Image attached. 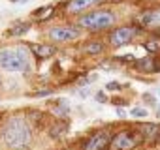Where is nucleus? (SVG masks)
<instances>
[{
  "label": "nucleus",
  "instance_id": "obj_6",
  "mask_svg": "<svg viewBox=\"0 0 160 150\" xmlns=\"http://www.w3.org/2000/svg\"><path fill=\"white\" fill-rule=\"evenodd\" d=\"M47 36L57 41V43H66V41H72V40H77L79 38V26H55L47 32Z\"/></svg>",
  "mask_w": 160,
  "mask_h": 150
},
{
  "label": "nucleus",
  "instance_id": "obj_15",
  "mask_svg": "<svg viewBox=\"0 0 160 150\" xmlns=\"http://www.w3.org/2000/svg\"><path fill=\"white\" fill-rule=\"evenodd\" d=\"M104 43L102 41H87L85 43V53L87 54H100V53H104Z\"/></svg>",
  "mask_w": 160,
  "mask_h": 150
},
{
  "label": "nucleus",
  "instance_id": "obj_13",
  "mask_svg": "<svg viewBox=\"0 0 160 150\" xmlns=\"http://www.w3.org/2000/svg\"><path fill=\"white\" fill-rule=\"evenodd\" d=\"M136 68L139 69V71H156V69H160L158 66H156V60L154 58H141V60H138L136 62Z\"/></svg>",
  "mask_w": 160,
  "mask_h": 150
},
{
  "label": "nucleus",
  "instance_id": "obj_17",
  "mask_svg": "<svg viewBox=\"0 0 160 150\" xmlns=\"http://www.w3.org/2000/svg\"><path fill=\"white\" fill-rule=\"evenodd\" d=\"M143 47H145L149 53H158V51H160V38H151Z\"/></svg>",
  "mask_w": 160,
  "mask_h": 150
},
{
  "label": "nucleus",
  "instance_id": "obj_20",
  "mask_svg": "<svg viewBox=\"0 0 160 150\" xmlns=\"http://www.w3.org/2000/svg\"><path fill=\"white\" fill-rule=\"evenodd\" d=\"M106 88H108V90H121V85H119V83H108Z\"/></svg>",
  "mask_w": 160,
  "mask_h": 150
},
{
  "label": "nucleus",
  "instance_id": "obj_19",
  "mask_svg": "<svg viewBox=\"0 0 160 150\" xmlns=\"http://www.w3.org/2000/svg\"><path fill=\"white\" fill-rule=\"evenodd\" d=\"M68 111H70V109H68V103H66L64 100H60V101H58V107L55 109V113H57V115H60V116H66V115H68Z\"/></svg>",
  "mask_w": 160,
  "mask_h": 150
},
{
  "label": "nucleus",
  "instance_id": "obj_14",
  "mask_svg": "<svg viewBox=\"0 0 160 150\" xmlns=\"http://www.w3.org/2000/svg\"><path fill=\"white\" fill-rule=\"evenodd\" d=\"M92 2H94V0H70L68 10H70V12H73V13H77V12H83V10H87V8H89Z\"/></svg>",
  "mask_w": 160,
  "mask_h": 150
},
{
  "label": "nucleus",
  "instance_id": "obj_10",
  "mask_svg": "<svg viewBox=\"0 0 160 150\" xmlns=\"http://www.w3.org/2000/svg\"><path fill=\"white\" fill-rule=\"evenodd\" d=\"M68 133V124L64 120H57L53 126H49V137L55 141H60L62 137H66Z\"/></svg>",
  "mask_w": 160,
  "mask_h": 150
},
{
  "label": "nucleus",
  "instance_id": "obj_3",
  "mask_svg": "<svg viewBox=\"0 0 160 150\" xmlns=\"http://www.w3.org/2000/svg\"><path fill=\"white\" fill-rule=\"evenodd\" d=\"M113 23H115V15L111 12H108V10H96V12H91V13H85V15L79 17L77 26L96 32V30L109 28Z\"/></svg>",
  "mask_w": 160,
  "mask_h": 150
},
{
  "label": "nucleus",
  "instance_id": "obj_18",
  "mask_svg": "<svg viewBox=\"0 0 160 150\" xmlns=\"http://www.w3.org/2000/svg\"><path fill=\"white\" fill-rule=\"evenodd\" d=\"M130 115H132L134 118H147V116H149V111L143 109V107H134V109L130 111Z\"/></svg>",
  "mask_w": 160,
  "mask_h": 150
},
{
  "label": "nucleus",
  "instance_id": "obj_24",
  "mask_svg": "<svg viewBox=\"0 0 160 150\" xmlns=\"http://www.w3.org/2000/svg\"><path fill=\"white\" fill-rule=\"evenodd\" d=\"M158 141H160V139H158Z\"/></svg>",
  "mask_w": 160,
  "mask_h": 150
},
{
  "label": "nucleus",
  "instance_id": "obj_12",
  "mask_svg": "<svg viewBox=\"0 0 160 150\" xmlns=\"http://www.w3.org/2000/svg\"><path fill=\"white\" fill-rule=\"evenodd\" d=\"M30 30V23H25V21H17L15 25L10 26L8 30V36H23Z\"/></svg>",
  "mask_w": 160,
  "mask_h": 150
},
{
  "label": "nucleus",
  "instance_id": "obj_5",
  "mask_svg": "<svg viewBox=\"0 0 160 150\" xmlns=\"http://www.w3.org/2000/svg\"><path fill=\"white\" fill-rule=\"evenodd\" d=\"M111 139H113V135L109 129H96L83 141L81 150H109Z\"/></svg>",
  "mask_w": 160,
  "mask_h": 150
},
{
  "label": "nucleus",
  "instance_id": "obj_4",
  "mask_svg": "<svg viewBox=\"0 0 160 150\" xmlns=\"http://www.w3.org/2000/svg\"><path fill=\"white\" fill-rule=\"evenodd\" d=\"M143 143V137L138 129H121L111 139V150H136Z\"/></svg>",
  "mask_w": 160,
  "mask_h": 150
},
{
  "label": "nucleus",
  "instance_id": "obj_16",
  "mask_svg": "<svg viewBox=\"0 0 160 150\" xmlns=\"http://www.w3.org/2000/svg\"><path fill=\"white\" fill-rule=\"evenodd\" d=\"M53 6H43V8H40V10H36L34 12V17H38L40 21H45V19H49L51 15H53Z\"/></svg>",
  "mask_w": 160,
  "mask_h": 150
},
{
  "label": "nucleus",
  "instance_id": "obj_2",
  "mask_svg": "<svg viewBox=\"0 0 160 150\" xmlns=\"http://www.w3.org/2000/svg\"><path fill=\"white\" fill-rule=\"evenodd\" d=\"M0 68L6 71H28L30 56L23 47L0 51Z\"/></svg>",
  "mask_w": 160,
  "mask_h": 150
},
{
  "label": "nucleus",
  "instance_id": "obj_23",
  "mask_svg": "<svg viewBox=\"0 0 160 150\" xmlns=\"http://www.w3.org/2000/svg\"><path fill=\"white\" fill-rule=\"evenodd\" d=\"M0 118H2V116H0Z\"/></svg>",
  "mask_w": 160,
  "mask_h": 150
},
{
  "label": "nucleus",
  "instance_id": "obj_7",
  "mask_svg": "<svg viewBox=\"0 0 160 150\" xmlns=\"http://www.w3.org/2000/svg\"><path fill=\"white\" fill-rule=\"evenodd\" d=\"M136 34H138V28H134V26H121V28H117V30H113L109 34V43L113 47H122V45L130 43Z\"/></svg>",
  "mask_w": 160,
  "mask_h": 150
},
{
  "label": "nucleus",
  "instance_id": "obj_11",
  "mask_svg": "<svg viewBox=\"0 0 160 150\" xmlns=\"http://www.w3.org/2000/svg\"><path fill=\"white\" fill-rule=\"evenodd\" d=\"M30 47V51L38 56V58H49V56H53L55 54V47L53 45H42V43H32V45H28Z\"/></svg>",
  "mask_w": 160,
  "mask_h": 150
},
{
  "label": "nucleus",
  "instance_id": "obj_22",
  "mask_svg": "<svg viewBox=\"0 0 160 150\" xmlns=\"http://www.w3.org/2000/svg\"><path fill=\"white\" fill-rule=\"evenodd\" d=\"M96 100H98V101H108V98L104 96V92H98V94H96Z\"/></svg>",
  "mask_w": 160,
  "mask_h": 150
},
{
  "label": "nucleus",
  "instance_id": "obj_8",
  "mask_svg": "<svg viewBox=\"0 0 160 150\" xmlns=\"http://www.w3.org/2000/svg\"><path fill=\"white\" fill-rule=\"evenodd\" d=\"M139 25L145 28H160V8L143 12L139 15Z\"/></svg>",
  "mask_w": 160,
  "mask_h": 150
},
{
  "label": "nucleus",
  "instance_id": "obj_21",
  "mask_svg": "<svg viewBox=\"0 0 160 150\" xmlns=\"http://www.w3.org/2000/svg\"><path fill=\"white\" fill-rule=\"evenodd\" d=\"M49 94H51V90H40V92H36L38 98H43V96H49Z\"/></svg>",
  "mask_w": 160,
  "mask_h": 150
},
{
  "label": "nucleus",
  "instance_id": "obj_1",
  "mask_svg": "<svg viewBox=\"0 0 160 150\" xmlns=\"http://www.w3.org/2000/svg\"><path fill=\"white\" fill-rule=\"evenodd\" d=\"M0 141L8 150H28L32 144V128L25 118L13 116L0 129Z\"/></svg>",
  "mask_w": 160,
  "mask_h": 150
},
{
  "label": "nucleus",
  "instance_id": "obj_9",
  "mask_svg": "<svg viewBox=\"0 0 160 150\" xmlns=\"http://www.w3.org/2000/svg\"><path fill=\"white\" fill-rule=\"evenodd\" d=\"M138 131L141 133L143 141H147V143H154V141L160 139V124H156V122L139 124V126H138Z\"/></svg>",
  "mask_w": 160,
  "mask_h": 150
}]
</instances>
